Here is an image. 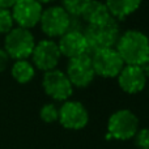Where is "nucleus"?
<instances>
[{
    "label": "nucleus",
    "instance_id": "nucleus-5",
    "mask_svg": "<svg viewBox=\"0 0 149 149\" xmlns=\"http://www.w3.org/2000/svg\"><path fill=\"white\" fill-rule=\"evenodd\" d=\"M90 58L95 76H101L103 79H115L126 65L115 47L98 50L90 55Z\"/></svg>",
    "mask_w": 149,
    "mask_h": 149
},
{
    "label": "nucleus",
    "instance_id": "nucleus-9",
    "mask_svg": "<svg viewBox=\"0 0 149 149\" xmlns=\"http://www.w3.org/2000/svg\"><path fill=\"white\" fill-rule=\"evenodd\" d=\"M60 58H62V54L59 51L58 43L52 39L39 41L38 43H36L33 52H31L33 65L43 72L55 70Z\"/></svg>",
    "mask_w": 149,
    "mask_h": 149
},
{
    "label": "nucleus",
    "instance_id": "nucleus-3",
    "mask_svg": "<svg viewBox=\"0 0 149 149\" xmlns=\"http://www.w3.org/2000/svg\"><path fill=\"white\" fill-rule=\"evenodd\" d=\"M34 46H36V39L29 29L17 26L12 28L5 34L4 50L10 59H28L29 56H31Z\"/></svg>",
    "mask_w": 149,
    "mask_h": 149
},
{
    "label": "nucleus",
    "instance_id": "nucleus-8",
    "mask_svg": "<svg viewBox=\"0 0 149 149\" xmlns=\"http://www.w3.org/2000/svg\"><path fill=\"white\" fill-rule=\"evenodd\" d=\"M58 122L65 130L79 131L86 127L89 122V113L86 107L79 101H64L59 107Z\"/></svg>",
    "mask_w": 149,
    "mask_h": 149
},
{
    "label": "nucleus",
    "instance_id": "nucleus-14",
    "mask_svg": "<svg viewBox=\"0 0 149 149\" xmlns=\"http://www.w3.org/2000/svg\"><path fill=\"white\" fill-rule=\"evenodd\" d=\"M80 18L90 26H100L114 20V17L110 15L107 7H106V4L98 1V0H90L89 4L82 10Z\"/></svg>",
    "mask_w": 149,
    "mask_h": 149
},
{
    "label": "nucleus",
    "instance_id": "nucleus-21",
    "mask_svg": "<svg viewBox=\"0 0 149 149\" xmlns=\"http://www.w3.org/2000/svg\"><path fill=\"white\" fill-rule=\"evenodd\" d=\"M9 60H10V58H9V55L7 54V51H5L4 49H0V73L4 72L8 68Z\"/></svg>",
    "mask_w": 149,
    "mask_h": 149
},
{
    "label": "nucleus",
    "instance_id": "nucleus-4",
    "mask_svg": "<svg viewBox=\"0 0 149 149\" xmlns=\"http://www.w3.org/2000/svg\"><path fill=\"white\" fill-rule=\"evenodd\" d=\"M139 130V119L131 110L122 109L113 113L107 122V134L111 139L126 141L134 139Z\"/></svg>",
    "mask_w": 149,
    "mask_h": 149
},
{
    "label": "nucleus",
    "instance_id": "nucleus-22",
    "mask_svg": "<svg viewBox=\"0 0 149 149\" xmlns=\"http://www.w3.org/2000/svg\"><path fill=\"white\" fill-rule=\"evenodd\" d=\"M16 1H17V0H0V8L10 9V8L16 4Z\"/></svg>",
    "mask_w": 149,
    "mask_h": 149
},
{
    "label": "nucleus",
    "instance_id": "nucleus-15",
    "mask_svg": "<svg viewBox=\"0 0 149 149\" xmlns=\"http://www.w3.org/2000/svg\"><path fill=\"white\" fill-rule=\"evenodd\" d=\"M105 4L115 20H124L139 9L141 0H106Z\"/></svg>",
    "mask_w": 149,
    "mask_h": 149
},
{
    "label": "nucleus",
    "instance_id": "nucleus-20",
    "mask_svg": "<svg viewBox=\"0 0 149 149\" xmlns=\"http://www.w3.org/2000/svg\"><path fill=\"white\" fill-rule=\"evenodd\" d=\"M134 139L135 145L139 149H149V128H139Z\"/></svg>",
    "mask_w": 149,
    "mask_h": 149
},
{
    "label": "nucleus",
    "instance_id": "nucleus-16",
    "mask_svg": "<svg viewBox=\"0 0 149 149\" xmlns=\"http://www.w3.org/2000/svg\"><path fill=\"white\" fill-rule=\"evenodd\" d=\"M10 73L18 84H28L36 74V67L33 65V63L28 62V59L16 60L12 65Z\"/></svg>",
    "mask_w": 149,
    "mask_h": 149
},
{
    "label": "nucleus",
    "instance_id": "nucleus-2",
    "mask_svg": "<svg viewBox=\"0 0 149 149\" xmlns=\"http://www.w3.org/2000/svg\"><path fill=\"white\" fill-rule=\"evenodd\" d=\"M82 34H84L85 42H86L88 55H92L102 49L115 47L119 36H120L119 26L115 18L100 26L86 25V28L82 30Z\"/></svg>",
    "mask_w": 149,
    "mask_h": 149
},
{
    "label": "nucleus",
    "instance_id": "nucleus-23",
    "mask_svg": "<svg viewBox=\"0 0 149 149\" xmlns=\"http://www.w3.org/2000/svg\"><path fill=\"white\" fill-rule=\"evenodd\" d=\"M140 67H141V70H143V72H144V74L147 76V79H149V56H148V59L145 60V62L143 63L141 65H140Z\"/></svg>",
    "mask_w": 149,
    "mask_h": 149
},
{
    "label": "nucleus",
    "instance_id": "nucleus-24",
    "mask_svg": "<svg viewBox=\"0 0 149 149\" xmlns=\"http://www.w3.org/2000/svg\"><path fill=\"white\" fill-rule=\"evenodd\" d=\"M41 4H47V3H52V1H55V0H38Z\"/></svg>",
    "mask_w": 149,
    "mask_h": 149
},
{
    "label": "nucleus",
    "instance_id": "nucleus-18",
    "mask_svg": "<svg viewBox=\"0 0 149 149\" xmlns=\"http://www.w3.org/2000/svg\"><path fill=\"white\" fill-rule=\"evenodd\" d=\"M39 116L45 123H55L59 118V109L54 103H45L39 111Z\"/></svg>",
    "mask_w": 149,
    "mask_h": 149
},
{
    "label": "nucleus",
    "instance_id": "nucleus-11",
    "mask_svg": "<svg viewBox=\"0 0 149 149\" xmlns=\"http://www.w3.org/2000/svg\"><path fill=\"white\" fill-rule=\"evenodd\" d=\"M43 8L38 0H17L12 7V17L17 26L31 29L39 24Z\"/></svg>",
    "mask_w": 149,
    "mask_h": 149
},
{
    "label": "nucleus",
    "instance_id": "nucleus-1",
    "mask_svg": "<svg viewBox=\"0 0 149 149\" xmlns=\"http://www.w3.org/2000/svg\"><path fill=\"white\" fill-rule=\"evenodd\" d=\"M124 64L141 65L149 56V38L140 30H127L115 45Z\"/></svg>",
    "mask_w": 149,
    "mask_h": 149
},
{
    "label": "nucleus",
    "instance_id": "nucleus-13",
    "mask_svg": "<svg viewBox=\"0 0 149 149\" xmlns=\"http://www.w3.org/2000/svg\"><path fill=\"white\" fill-rule=\"evenodd\" d=\"M58 47L62 54L68 59L86 54V42L81 30H68L62 37H59Z\"/></svg>",
    "mask_w": 149,
    "mask_h": 149
},
{
    "label": "nucleus",
    "instance_id": "nucleus-17",
    "mask_svg": "<svg viewBox=\"0 0 149 149\" xmlns=\"http://www.w3.org/2000/svg\"><path fill=\"white\" fill-rule=\"evenodd\" d=\"M90 0H62V7L70 16L80 17Z\"/></svg>",
    "mask_w": 149,
    "mask_h": 149
},
{
    "label": "nucleus",
    "instance_id": "nucleus-10",
    "mask_svg": "<svg viewBox=\"0 0 149 149\" xmlns=\"http://www.w3.org/2000/svg\"><path fill=\"white\" fill-rule=\"evenodd\" d=\"M65 74H67V77L70 79L71 84L73 86L86 88L95 77L90 55L84 54L70 59Z\"/></svg>",
    "mask_w": 149,
    "mask_h": 149
},
{
    "label": "nucleus",
    "instance_id": "nucleus-19",
    "mask_svg": "<svg viewBox=\"0 0 149 149\" xmlns=\"http://www.w3.org/2000/svg\"><path fill=\"white\" fill-rule=\"evenodd\" d=\"M13 17L9 9L0 8V34H7L13 28Z\"/></svg>",
    "mask_w": 149,
    "mask_h": 149
},
{
    "label": "nucleus",
    "instance_id": "nucleus-7",
    "mask_svg": "<svg viewBox=\"0 0 149 149\" xmlns=\"http://www.w3.org/2000/svg\"><path fill=\"white\" fill-rule=\"evenodd\" d=\"M42 88L49 97L59 102L68 101L73 93V85L71 84L67 74L56 68L45 72L42 79Z\"/></svg>",
    "mask_w": 149,
    "mask_h": 149
},
{
    "label": "nucleus",
    "instance_id": "nucleus-12",
    "mask_svg": "<svg viewBox=\"0 0 149 149\" xmlns=\"http://www.w3.org/2000/svg\"><path fill=\"white\" fill-rule=\"evenodd\" d=\"M118 85L127 94H137L144 90L147 85V76L143 72L140 65H128L126 64L120 73L116 76Z\"/></svg>",
    "mask_w": 149,
    "mask_h": 149
},
{
    "label": "nucleus",
    "instance_id": "nucleus-6",
    "mask_svg": "<svg viewBox=\"0 0 149 149\" xmlns=\"http://www.w3.org/2000/svg\"><path fill=\"white\" fill-rule=\"evenodd\" d=\"M41 29L50 38H58L67 33L71 28V16L63 7L54 5L43 9L41 16Z\"/></svg>",
    "mask_w": 149,
    "mask_h": 149
}]
</instances>
